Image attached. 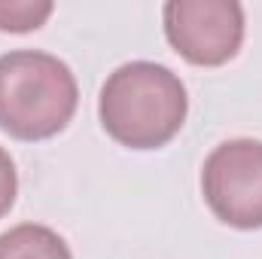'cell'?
I'll return each mask as SVG.
<instances>
[{
    "instance_id": "cell-1",
    "label": "cell",
    "mask_w": 262,
    "mask_h": 259,
    "mask_svg": "<svg viewBox=\"0 0 262 259\" xmlns=\"http://www.w3.org/2000/svg\"><path fill=\"white\" fill-rule=\"evenodd\" d=\"M189 98L180 76L156 61L116 67L98 101L104 131L131 149L165 146L186 122Z\"/></svg>"
},
{
    "instance_id": "cell-2",
    "label": "cell",
    "mask_w": 262,
    "mask_h": 259,
    "mask_svg": "<svg viewBox=\"0 0 262 259\" xmlns=\"http://www.w3.org/2000/svg\"><path fill=\"white\" fill-rule=\"evenodd\" d=\"M79 104L70 67L40 49L0 55V128L18 140H46L73 119Z\"/></svg>"
},
{
    "instance_id": "cell-3",
    "label": "cell",
    "mask_w": 262,
    "mask_h": 259,
    "mask_svg": "<svg viewBox=\"0 0 262 259\" xmlns=\"http://www.w3.org/2000/svg\"><path fill=\"white\" fill-rule=\"evenodd\" d=\"M201 192L216 220L232 229H262V140L220 143L201 168Z\"/></svg>"
},
{
    "instance_id": "cell-4",
    "label": "cell",
    "mask_w": 262,
    "mask_h": 259,
    "mask_svg": "<svg viewBox=\"0 0 262 259\" xmlns=\"http://www.w3.org/2000/svg\"><path fill=\"white\" fill-rule=\"evenodd\" d=\"M162 21L174 52L198 67L232 61L244 43V9L235 0H171Z\"/></svg>"
},
{
    "instance_id": "cell-5",
    "label": "cell",
    "mask_w": 262,
    "mask_h": 259,
    "mask_svg": "<svg viewBox=\"0 0 262 259\" xmlns=\"http://www.w3.org/2000/svg\"><path fill=\"white\" fill-rule=\"evenodd\" d=\"M0 259H73L58 232L37 223L12 226L0 235Z\"/></svg>"
},
{
    "instance_id": "cell-6",
    "label": "cell",
    "mask_w": 262,
    "mask_h": 259,
    "mask_svg": "<svg viewBox=\"0 0 262 259\" xmlns=\"http://www.w3.org/2000/svg\"><path fill=\"white\" fill-rule=\"evenodd\" d=\"M49 0H0V31L9 34H28L37 31L52 15Z\"/></svg>"
},
{
    "instance_id": "cell-7",
    "label": "cell",
    "mask_w": 262,
    "mask_h": 259,
    "mask_svg": "<svg viewBox=\"0 0 262 259\" xmlns=\"http://www.w3.org/2000/svg\"><path fill=\"white\" fill-rule=\"evenodd\" d=\"M15 192H18L15 165H12L9 153L0 146V217H3V213H9V207L15 204Z\"/></svg>"
}]
</instances>
